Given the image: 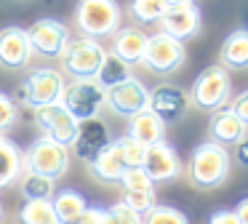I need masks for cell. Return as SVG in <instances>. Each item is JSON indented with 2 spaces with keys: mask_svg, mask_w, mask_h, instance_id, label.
Returning a JSON list of instances; mask_svg holds the SVG:
<instances>
[{
  "mask_svg": "<svg viewBox=\"0 0 248 224\" xmlns=\"http://www.w3.org/2000/svg\"><path fill=\"white\" fill-rule=\"evenodd\" d=\"M232 168V158L227 152V147L216 142H203L192 149L187 160V179L198 190H216L227 181Z\"/></svg>",
  "mask_w": 248,
  "mask_h": 224,
  "instance_id": "1",
  "label": "cell"
},
{
  "mask_svg": "<svg viewBox=\"0 0 248 224\" xmlns=\"http://www.w3.org/2000/svg\"><path fill=\"white\" fill-rule=\"evenodd\" d=\"M120 19H123V11L118 0H78V8L72 14L78 32L93 40L115 35L120 30Z\"/></svg>",
  "mask_w": 248,
  "mask_h": 224,
  "instance_id": "2",
  "label": "cell"
},
{
  "mask_svg": "<svg viewBox=\"0 0 248 224\" xmlns=\"http://www.w3.org/2000/svg\"><path fill=\"white\" fill-rule=\"evenodd\" d=\"M64 85H67V78H64L62 69L38 67V69H32V72H27V78L19 83L16 104H24V107H30V110H35V107L62 101Z\"/></svg>",
  "mask_w": 248,
  "mask_h": 224,
  "instance_id": "3",
  "label": "cell"
},
{
  "mask_svg": "<svg viewBox=\"0 0 248 224\" xmlns=\"http://www.w3.org/2000/svg\"><path fill=\"white\" fill-rule=\"evenodd\" d=\"M67 168H70V147L48 136L35 139L27 152H22V171H30V174H40L56 181L67 174Z\"/></svg>",
  "mask_w": 248,
  "mask_h": 224,
  "instance_id": "4",
  "label": "cell"
},
{
  "mask_svg": "<svg viewBox=\"0 0 248 224\" xmlns=\"http://www.w3.org/2000/svg\"><path fill=\"white\" fill-rule=\"evenodd\" d=\"M189 101H192L198 110L203 112H216L230 101L232 96V80L227 75V69L221 64H214V67H205L203 72L195 78L192 88L187 91Z\"/></svg>",
  "mask_w": 248,
  "mask_h": 224,
  "instance_id": "5",
  "label": "cell"
},
{
  "mask_svg": "<svg viewBox=\"0 0 248 224\" xmlns=\"http://www.w3.org/2000/svg\"><path fill=\"white\" fill-rule=\"evenodd\" d=\"M104 56H107V48L102 46L93 37H75L67 43L64 53H62V69L70 75L72 80H91L93 75L99 72Z\"/></svg>",
  "mask_w": 248,
  "mask_h": 224,
  "instance_id": "6",
  "label": "cell"
},
{
  "mask_svg": "<svg viewBox=\"0 0 248 224\" xmlns=\"http://www.w3.org/2000/svg\"><path fill=\"white\" fill-rule=\"evenodd\" d=\"M187 62V51H184V43L168 37L166 32H155V35H147V46L141 53V67L150 69L155 75H171L176 69L184 67Z\"/></svg>",
  "mask_w": 248,
  "mask_h": 224,
  "instance_id": "7",
  "label": "cell"
},
{
  "mask_svg": "<svg viewBox=\"0 0 248 224\" xmlns=\"http://www.w3.org/2000/svg\"><path fill=\"white\" fill-rule=\"evenodd\" d=\"M62 104L67 107V112L78 123L88 120V117H96L99 110L104 107V88L93 78L91 80H72V83L64 85Z\"/></svg>",
  "mask_w": 248,
  "mask_h": 224,
  "instance_id": "8",
  "label": "cell"
},
{
  "mask_svg": "<svg viewBox=\"0 0 248 224\" xmlns=\"http://www.w3.org/2000/svg\"><path fill=\"white\" fill-rule=\"evenodd\" d=\"M189 107H192L189 94L176 83H157L155 88L150 91V96H147V110L155 112L166 126L182 120L189 112Z\"/></svg>",
  "mask_w": 248,
  "mask_h": 224,
  "instance_id": "9",
  "label": "cell"
},
{
  "mask_svg": "<svg viewBox=\"0 0 248 224\" xmlns=\"http://www.w3.org/2000/svg\"><path fill=\"white\" fill-rule=\"evenodd\" d=\"M27 40L32 53L43 59H59L70 43V30L59 19H38L32 27H27Z\"/></svg>",
  "mask_w": 248,
  "mask_h": 224,
  "instance_id": "10",
  "label": "cell"
},
{
  "mask_svg": "<svg viewBox=\"0 0 248 224\" xmlns=\"http://www.w3.org/2000/svg\"><path fill=\"white\" fill-rule=\"evenodd\" d=\"M147 96H150V88H147L139 78L131 75L123 83H118V85L104 91V107H109V110L120 117H131V115H136V112L147 110Z\"/></svg>",
  "mask_w": 248,
  "mask_h": 224,
  "instance_id": "11",
  "label": "cell"
},
{
  "mask_svg": "<svg viewBox=\"0 0 248 224\" xmlns=\"http://www.w3.org/2000/svg\"><path fill=\"white\" fill-rule=\"evenodd\" d=\"M32 115H35V123L40 126V131H43V136L54 139V142L64 144V147L72 144V139L78 133V120L67 112V107L62 101L35 107Z\"/></svg>",
  "mask_w": 248,
  "mask_h": 224,
  "instance_id": "12",
  "label": "cell"
},
{
  "mask_svg": "<svg viewBox=\"0 0 248 224\" xmlns=\"http://www.w3.org/2000/svg\"><path fill=\"white\" fill-rule=\"evenodd\" d=\"M141 171L150 176L152 184H163V181L179 179L184 174V163L168 142H157L152 147H147L144 160H141Z\"/></svg>",
  "mask_w": 248,
  "mask_h": 224,
  "instance_id": "13",
  "label": "cell"
},
{
  "mask_svg": "<svg viewBox=\"0 0 248 224\" xmlns=\"http://www.w3.org/2000/svg\"><path fill=\"white\" fill-rule=\"evenodd\" d=\"M157 24H160V32H166L168 37L187 43L192 37H198L203 19H200V8L195 3H182V5H168Z\"/></svg>",
  "mask_w": 248,
  "mask_h": 224,
  "instance_id": "14",
  "label": "cell"
},
{
  "mask_svg": "<svg viewBox=\"0 0 248 224\" xmlns=\"http://www.w3.org/2000/svg\"><path fill=\"white\" fill-rule=\"evenodd\" d=\"M112 144V136H109V128L104 120L99 117H88V120L78 123V133L72 139L70 149L78 155V160L83 163H91L102 149H107Z\"/></svg>",
  "mask_w": 248,
  "mask_h": 224,
  "instance_id": "15",
  "label": "cell"
},
{
  "mask_svg": "<svg viewBox=\"0 0 248 224\" xmlns=\"http://www.w3.org/2000/svg\"><path fill=\"white\" fill-rule=\"evenodd\" d=\"M32 48L24 27H3L0 30V67L3 69H27L32 62Z\"/></svg>",
  "mask_w": 248,
  "mask_h": 224,
  "instance_id": "16",
  "label": "cell"
},
{
  "mask_svg": "<svg viewBox=\"0 0 248 224\" xmlns=\"http://www.w3.org/2000/svg\"><path fill=\"white\" fill-rule=\"evenodd\" d=\"M208 133H211V142L221 144V147H230V144H237L240 139H246L248 123H243L240 117H235L227 107H221V110L211 112Z\"/></svg>",
  "mask_w": 248,
  "mask_h": 224,
  "instance_id": "17",
  "label": "cell"
},
{
  "mask_svg": "<svg viewBox=\"0 0 248 224\" xmlns=\"http://www.w3.org/2000/svg\"><path fill=\"white\" fill-rule=\"evenodd\" d=\"M144 46H147V32L139 30V27H123L112 35V51L120 62L131 64H139L141 62V53H144Z\"/></svg>",
  "mask_w": 248,
  "mask_h": 224,
  "instance_id": "18",
  "label": "cell"
},
{
  "mask_svg": "<svg viewBox=\"0 0 248 224\" xmlns=\"http://www.w3.org/2000/svg\"><path fill=\"white\" fill-rule=\"evenodd\" d=\"M128 136L136 139L144 147H152L157 142H166V123L150 110H141L128 117Z\"/></svg>",
  "mask_w": 248,
  "mask_h": 224,
  "instance_id": "19",
  "label": "cell"
},
{
  "mask_svg": "<svg viewBox=\"0 0 248 224\" xmlns=\"http://www.w3.org/2000/svg\"><path fill=\"white\" fill-rule=\"evenodd\" d=\"M219 62L224 69H246L248 67V32L235 30L221 43Z\"/></svg>",
  "mask_w": 248,
  "mask_h": 224,
  "instance_id": "20",
  "label": "cell"
},
{
  "mask_svg": "<svg viewBox=\"0 0 248 224\" xmlns=\"http://www.w3.org/2000/svg\"><path fill=\"white\" fill-rule=\"evenodd\" d=\"M88 168H91V176L99 181H104V184H120V176H123L125 165L120 163V155L118 149L109 144L107 149H102V152L96 155V158L88 163Z\"/></svg>",
  "mask_w": 248,
  "mask_h": 224,
  "instance_id": "21",
  "label": "cell"
},
{
  "mask_svg": "<svg viewBox=\"0 0 248 224\" xmlns=\"http://www.w3.org/2000/svg\"><path fill=\"white\" fill-rule=\"evenodd\" d=\"M22 176V149L16 142L0 133V190L11 187Z\"/></svg>",
  "mask_w": 248,
  "mask_h": 224,
  "instance_id": "22",
  "label": "cell"
},
{
  "mask_svg": "<svg viewBox=\"0 0 248 224\" xmlns=\"http://www.w3.org/2000/svg\"><path fill=\"white\" fill-rule=\"evenodd\" d=\"M51 206H54V213L59 222H78L83 216V211L88 208V200L78 190H62L54 192Z\"/></svg>",
  "mask_w": 248,
  "mask_h": 224,
  "instance_id": "23",
  "label": "cell"
},
{
  "mask_svg": "<svg viewBox=\"0 0 248 224\" xmlns=\"http://www.w3.org/2000/svg\"><path fill=\"white\" fill-rule=\"evenodd\" d=\"M16 181H19V192H22L24 200H51L56 192L54 179L40 176V174H30V171H22V176Z\"/></svg>",
  "mask_w": 248,
  "mask_h": 224,
  "instance_id": "24",
  "label": "cell"
},
{
  "mask_svg": "<svg viewBox=\"0 0 248 224\" xmlns=\"http://www.w3.org/2000/svg\"><path fill=\"white\" fill-rule=\"evenodd\" d=\"M125 78H131V67H128L125 62H120L115 53L107 51V56H104V62H102V67H99V72L93 75V80H96V83L102 85L104 91H107V88H112V85L123 83Z\"/></svg>",
  "mask_w": 248,
  "mask_h": 224,
  "instance_id": "25",
  "label": "cell"
},
{
  "mask_svg": "<svg viewBox=\"0 0 248 224\" xmlns=\"http://www.w3.org/2000/svg\"><path fill=\"white\" fill-rule=\"evenodd\" d=\"M19 222L22 224H59L54 213L51 200H24L22 211H19Z\"/></svg>",
  "mask_w": 248,
  "mask_h": 224,
  "instance_id": "26",
  "label": "cell"
},
{
  "mask_svg": "<svg viewBox=\"0 0 248 224\" xmlns=\"http://www.w3.org/2000/svg\"><path fill=\"white\" fill-rule=\"evenodd\" d=\"M166 8V0H128V14L139 24H157Z\"/></svg>",
  "mask_w": 248,
  "mask_h": 224,
  "instance_id": "27",
  "label": "cell"
},
{
  "mask_svg": "<svg viewBox=\"0 0 248 224\" xmlns=\"http://www.w3.org/2000/svg\"><path fill=\"white\" fill-rule=\"evenodd\" d=\"M112 147L118 149L120 163H123L125 168H141V160H144V152H147L144 144H139L136 139H131L128 133H125V136H120V139H112Z\"/></svg>",
  "mask_w": 248,
  "mask_h": 224,
  "instance_id": "28",
  "label": "cell"
},
{
  "mask_svg": "<svg viewBox=\"0 0 248 224\" xmlns=\"http://www.w3.org/2000/svg\"><path fill=\"white\" fill-rule=\"evenodd\" d=\"M141 224H189V219L184 216V211H179V208L155 203V206L141 216Z\"/></svg>",
  "mask_w": 248,
  "mask_h": 224,
  "instance_id": "29",
  "label": "cell"
},
{
  "mask_svg": "<svg viewBox=\"0 0 248 224\" xmlns=\"http://www.w3.org/2000/svg\"><path fill=\"white\" fill-rule=\"evenodd\" d=\"M120 203H123L125 208H131L134 213L144 216V213L157 203V197H155V190H123Z\"/></svg>",
  "mask_w": 248,
  "mask_h": 224,
  "instance_id": "30",
  "label": "cell"
},
{
  "mask_svg": "<svg viewBox=\"0 0 248 224\" xmlns=\"http://www.w3.org/2000/svg\"><path fill=\"white\" fill-rule=\"evenodd\" d=\"M120 184H123V190H155V184L141 168H125L120 176Z\"/></svg>",
  "mask_w": 248,
  "mask_h": 224,
  "instance_id": "31",
  "label": "cell"
},
{
  "mask_svg": "<svg viewBox=\"0 0 248 224\" xmlns=\"http://www.w3.org/2000/svg\"><path fill=\"white\" fill-rule=\"evenodd\" d=\"M16 117H19V104L8 94L0 91V133L8 131V128L16 123Z\"/></svg>",
  "mask_w": 248,
  "mask_h": 224,
  "instance_id": "32",
  "label": "cell"
},
{
  "mask_svg": "<svg viewBox=\"0 0 248 224\" xmlns=\"http://www.w3.org/2000/svg\"><path fill=\"white\" fill-rule=\"evenodd\" d=\"M224 107H227V110H230L235 117H240L243 123H248V94H246V91H243V94H237L235 99H230Z\"/></svg>",
  "mask_w": 248,
  "mask_h": 224,
  "instance_id": "33",
  "label": "cell"
},
{
  "mask_svg": "<svg viewBox=\"0 0 248 224\" xmlns=\"http://www.w3.org/2000/svg\"><path fill=\"white\" fill-rule=\"evenodd\" d=\"M78 224H107V208L88 206L86 211H83V216L78 219Z\"/></svg>",
  "mask_w": 248,
  "mask_h": 224,
  "instance_id": "34",
  "label": "cell"
},
{
  "mask_svg": "<svg viewBox=\"0 0 248 224\" xmlns=\"http://www.w3.org/2000/svg\"><path fill=\"white\" fill-rule=\"evenodd\" d=\"M208 224H243V222L235 216V211H216L208 219Z\"/></svg>",
  "mask_w": 248,
  "mask_h": 224,
  "instance_id": "35",
  "label": "cell"
},
{
  "mask_svg": "<svg viewBox=\"0 0 248 224\" xmlns=\"http://www.w3.org/2000/svg\"><path fill=\"white\" fill-rule=\"evenodd\" d=\"M235 147H237V163H240V165H248V142H246V139H240Z\"/></svg>",
  "mask_w": 248,
  "mask_h": 224,
  "instance_id": "36",
  "label": "cell"
},
{
  "mask_svg": "<svg viewBox=\"0 0 248 224\" xmlns=\"http://www.w3.org/2000/svg\"><path fill=\"white\" fill-rule=\"evenodd\" d=\"M235 216L240 219L243 224H248V200H240V203H237V208H235Z\"/></svg>",
  "mask_w": 248,
  "mask_h": 224,
  "instance_id": "37",
  "label": "cell"
},
{
  "mask_svg": "<svg viewBox=\"0 0 248 224\" xmlns=\"http://www.w3.org/2000/svg\"><path fill=\"white\" fill-rule=\"evenodd\" d=\"M182 3H192V0H166V5H182Z\"/></svg>",
  "mask_w": 248,
  "mask_h": 224,
  "instance_id": "38",
  "label": "cell"
},
{
  "mask_svg": "<svg viewBox=\"0 0 248 224\" xmlns=\"http://www.w3.org/2000/svg\"><path fill=\"white\" fill-rule=\"evenodd\" d=\"M59 224H78V222H59Z\"/></svg>",
  "mask_w": 248,
  "mask_h": 224,
  "instance_id": "39",
  "label": "cell"
},
{
  "mask_svg": "<svg viewBox=\"0 0 248 224\" xmlns=\"http://www.w3.org/2000/svg\"><path fill=\"white\" fill-rule=\"evenodd\" d=\"M0 219H3V206H0Z\"/></svg>",
  "mask_w": 248,
  "mask_h": 224,
  "instance_id": "40",
  "label": "cell"
}]
</instances>
